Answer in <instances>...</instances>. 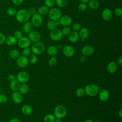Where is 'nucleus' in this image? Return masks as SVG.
I'll return each mask as SVG.
<instances>
[{"label": "nucleus", "mask_w": 122, "mask_h": 122, "mask_svg": "<svg viewBox=\"0 0 122 122\" xmlns=\"http://www.w3.org/2000/svg\"><path fill=\"white\" fill-rule=\"evenodd\" d=\"M15 17L18 21L20 23H25L28 21L30 18L28 10L26 9H20L16 12Z\"/></svg>", "instance_id": "1"}, {"label": "nucleus", "mask_w": 122, "mask_h": 122, "mask_svg": "<svg viewBox=\"0 0 122 122\" xmlns=\"http://www.w3.org/2000/svg\"><path fill=\"white\" fill-rule=\"evenodd\" d=\"M31 51L36 55H41L44 52L45 50L44 44L41 42H37L34 43L31 46Z\"/></svg>", "instance_id": "2"}, {"label": "nucleus", "mask_w": 122, "mask_h": 122, "mask_svg": "<svg viewBox=\"0 0 122 122\" xmlns=\"http://www.w3.org/2000/svg\"><path fill=\"white\" fill-rule=\"evenodd\" d=\"M85 94L89 96H94L99 92L98 87L93 84H90L87 85L84 88Z\"/></svg>", "instance_id": "3"}, {"label": "nucleus", "mask_w": 122, "mask_h": 122, "mask_svg": "<svg viewBox=\"0 0 122 122\" xmlns=\"http://www.w3.org/2000/svg\"><path fill=\"white\" fill-rule=\"evenodd\" d=\"M67 114L66 107L63 105H58L54 109V115L58 119L63 118Z\"/></svg>", "instance_id": "4"}, {"label": "nucleus", "mask_w": 122, "mask_h": 122, "mask_svg": "<svg viewBox=\"0 0 122 122\" xmlns=\"http://www.w3.org/2000/svg\"><path fill=\"white\" fill-rule=\"evenodd\" d=\"M48 16L51 20L53 21L58 20L61 16V12L59 9L53 8L49 10Z\"/></svg>", "instance_id": "5"}, {"label": "nucleus", "mask_w": 122, "mask_h": 122, "mask_svg": "<svg viewBox=\"0 0 122 122\" xmlns=\"http://www.w3.org/2000/svg\"><path fill=\"white\" fill-rule=\"evenodd\" d=\"M63 36L61 30L58 28H55L51 30L50 33L51 39L54 41H59L61 40Z\"/></svg>", "instance_id": "6"}, {"label": "nucleus", "mask_w": 122, "mask_h": 122, "mask_svg": "<svg viewBox=\"0 0 122 122\" xmlns=\"http://www.w3.org/2000/svg\"><path fill=\"white\" fill-rule=\"evenodd\" d=\"M30 79L29 74L25 71H22L19 72L17 76L16 80L20 82L21 83H26Z\"/></svg>", "instance_id": "7"}, {"label": "nucleus", "mask_w": 122, "mask_h": 122, "mask_svg": "<svg viewBox=\"0 0 122 122\" xmlns=\"http://www.w3.org/2000/svg\"><path fill=\"white\" fill-rule=\"evenodd\" d=\"M43 22V18L41 15L38 13H36L33 15L31 18V23L33 26L36 27H38L41 26Z\"/></svg>", "instance_id": "8"}, {"label": "nucleus", "mask_w": 122, "mask_h": 122, "mask_svg": "<svg viewBox=\"0 0 122 122\" xmlns=\"http://www.w3.org/2000/svg\"><path fill=\"white\" fill-rule=\"evenodd\" d=\"M28 38L30 41L35 43L39 42L40 41L41 36L38 31L35 30H32L29 33Z\"/></svg>", "instance_id": "9"}, {"label": "nucleus", "mask_w": 122, "mask_h": 122, "mask_svg": "<svg viewBox=\"0 0 122 122\" xmlns=\"http://www.w3.org/2000/svg\"><path fill=\"white\" fill-rule=\"evenodd\" d=\"M28 59L27 57L24 56L23 55L20 56L17 59L16 61V63L17 65L22 68L26 67L29 64Z\"/></svg>", "instance_id": "10"}, {"label": "nucleus", "mask_w": 122, "mask_h": 122, "mask_svg": "<svg viewBox=\"0 0 122 122\" xmlns=\"http://www.w3.org/2000/svg\"><path fill=\"white\" fill-rule=\"evenodd\" d=\"M17 43L18 46L20 48L22 49H24L26 48H28L30 46L31 41L28 38L22 37L18 40Z\"/></svg>", "instance_id": "11"}, {"label": "nucleus", "mask_w": 122, "mask_h": 122, "mask_svg": "<svg viewBox=\"0 0 122 122\" xmlns=\"http://www.w3.org/2000/svg\"><path fill=\"white\" fill-rule=\"evenodd\" d=\"M59 20L60 25L64 27H68L70 26L72 22L71 17L67 15L61 16Z\"/></svg>", "instance_id": "12"}, {"label": "nucleus", "mask_w": 122, "mask_h": 122, "mask_svg": "<svg viewBox=\"0 0 122 122\" xmlns=\"http://www.w3.org/2000/svg\"><path fill=\"white\" fill-rule=\"evenodd\" d=\"M12 101L15 103H20L23 100L22 94L18 91L14 92L11 95Z\"/></svg>", "instance_id": "13"}, {"label": "nucleus", "mask_w": 122, "mask_h": 122, "mask_svg": "<svg viewBox=\"0 0 122 122\" xmlns=\"http://www.w3.org/2000/svg\"><path fill=\"white\" fill-rule=\"evenodd\" d=\"M62 52L64 55L67 57H70L74 55L75 51L74 48L71 46L67 45L63 48Z\"/></svg>", "instance_id": "14"}, {"label": "nucleus", "mask_w": 122, "mask_h": 122, "mask_svg": "<svg viewBox=\"0 0 122 122\" xmlns=\"http://www.w3.org/2000/svg\"><path fill=\"white\" fill-rule=\"evenodd\" d=\"M94 52L93 47L90 45H87L84 46L81 50L82 55L85 56H89L91 55Z\"/></svg>", "instance_id": "15"}, {"label": "nucleus", "mask_w": 122, "mask_h": 122, "mask_svg": "<svg viewBox=\"0 0 122 122\" xmlns=\"http://www.w3.org/2000/svg\"><path fill=\"white\" fill-rule=\"evenodd\" d=\"M112 16V10L108 8L105 9L102 13V17L104 20H109L111 19Z\"/></svg>", "instance_id": "16"}, {"label": "nucleus", "mask_w": 122, "mask_h": 122, "mask_svg": "<svg viewBox=\"0 0 122 122\" xmlns=\"http://www.w3.org/2000/svg\"><path fill=\"white\" fill-rule=\"evenodd\" d=\"M110 97V93L106 89H102L101 90L99 93V97L101 101L105 102L108 100Z\"/></svg>", "instance_id": "17"}, {"label": "nucleus", "mask_w": 122, "mask_h": 122, "mask_svg": "<svg viewBox=\"0 0 122 122\" xmlns=\"http://www.w3.org/2000/svg\"><path fill=\"white\" fill-rule=\"evenodd\" d=\"M117 68V64L115 62L111 61L107 65V70L110 73H113L116 71Z\"/></svg>", "instance_id": "18"}, {"label": "nucleus", "mask_w": 122, "mask_h": 122, "mask_svg": "<svg viewBox=\"0 0 122 122\" xmlns=\"http://www.w3.org/2000/svg\"><path fill=\"white\" fill-rule=\"evenodd\" d=\"M68 36L69 41L72 43H75L77 42L80 38L79 34L78 32L74 31L71 32Z\"/></svg>", "instance_id": "19"}, {"label": "nucleus", "mask_w": 122, "mask_h": 122, "mask_svg": "<svg viewBox=\"0 0 122 122\" xmlns=\"http://www.w3.org/2000/svg\"><path fill=\"white\" fill-rule=\"evenodd\" d=\"M79 36L81 38V39L83 40H84L89 37L90 35V31L87 28H81V30H79Z\"/></svg>", "instance_id": "20"}, {"label": "nucleus", "mask_w": 122, "mask_h": 122, "mask_svg": "<svg viewBox=\"0 0 122 122\" xmlns=\"http://www.w3.org/2000/svg\"><path fill=\"white\" fill-rule=\"evenodd\" d=\"M21 112L24 115H29L32 113L33 109L31 106L28 104H26L22 107Z\"/></svg>", "instance_id": "21"}, {"label": "nucleus", "mask_w": 122, "mask_h": 122, "mask_svg": "<svg viewBox=\"0 0 122 122\" xmlns=\"http://www.w3.org/2000/svg\"><path fill=\"white\" fill-rule=\"evenodd\" d=\"M58 48L54 46H50L47 49L48 54L51 56H54L58 53Z\"/></svg>", "instance_id": "22"}, {"label": "nucleus", "mask_w": 122, "mask_h": 122, "mask_svg": "<svg viewBox=\"0 0 122 122\" xmlns=\"http://www.w3.org/2000/svg\"><path fill=\"white\" fill-rule=\"evenodd\" d=\"M5 42L8 45L12 46L15 45L17 42V40L14 37V36H9L6 38Z\"/></svg>", "instance_id": "23"}, {"label": "nucleus", "mask_w": 122, "mask_h": 122, "mask_svg": "<svg viewBox=\"0 0 122 122\" xmlns=\"http://www.w3.org/2000/svg\"><path fill=\"white\" fill-rule=\"evenodd\" d=\"M33 26L31 22L28 21L25 22V23H24L23 26V29L24 32L26 33H29L32 30Z\"/></svg>", "instance_id": "24"}, {"label": "nucleus", "mask_w": 122, "mask_h": 122, "mask_svg": "<svg viewBox=\"0 0 122 122\" xmlns=\"http://www.w3.org/2000/svg\"><path fill=\"white\" fill-rule=\"evenodd\" d=\"M20 86V83L17 80H15L11 82H10V89L13 92L18 91Z\"/></svg>", "instance_id": "25"}, {"label": "nucleus", "mask_w": 122, "mask_h": 122, "mask_svg": "<svg viewBox=\"0 0 122 122\" xmlns=\"http://www.w3.org/2000/svg\"><path fill=\"white\" fill-rule=\"evenodd\" d=\"M88 3L89 8L92 10H96L98 9L100 5L99 1L97 0H90Z\"/></svg>", "instance_id": "26"}, {"label": "nucleus", "mask_w": 122, "mask_h": 122, "mask_svg": "<svg viewBox=\"0 0 122 122\" xmlns=\"http://www.w3.org/2000/svg\"><path fill=\"white\" fill-rule=\"evenodd\" d=\"M29 90V87L27 84L26 83H22L21 85L20 84V86L19 88V91L20 93H21L22 94H24L26 93Z\"/></svg>", "instance_id": "27"}, {"label": "nucleus", "mask_w": 122, "mask_h": 122, "mask_svg": "<svg viewBox=\"0 0 122 122\" xmlns=\"http://www.w3.org/2000/svg\"><path fill=\"white\" fill-rule=\"evenodd\" d=\"M49 11V8L46 6H42L40 7L37 10L38 13L41 15H45L48 13Z\"/></svg>", "instance_id": "28"}, {"label": "nucleus", "mask_w": 122, "mask_h": 122, "mask_svg": "<svg viewBox=\"0 0 122 122\" xmlns=\"http://www.w3.org/2000/svg\"><path fill=\"white\" fill-rule=\"evenodd\" d=\"M9 55L11 59H17L20 56V53L18 51L16 50H13L10 52Z\"/></svg>", "instance_id": "29"}, {"label": "nucleus", "mask_w": 122, "mask_h": 122, "mask_svg": "<svg viewBox=\"0 0 122 122\" xmlns=\"http://www.w3.org/2000/svg\"><path fill=\"white\" fill-rule=\"evenodd\" d=\"M55 3L61 8L66 7L68 3V0H55Z\"/></svg>", "instance_id": "30"}, {"label": "nucleus", "mask_w": 122, "mask_h": 122, "mask_svg": "<svg viewBox=\"0 0 122 122\" xmlns=\"http://www.w3.org/2000/svg\"><path fill=\"white\" fill-rule=\"evenodd\" d=\"M55 116L52 114H48L44 117V122H53L55 119Z\"/></svg>", "instance_id": "31"}, {"label": "nucleus", "mask_w": 122, "mask_h": 122, "mask_svg": "<svg viewBox=\"0 0 122 122\" xmlns=\"http://www.w3.org/2000/svg\"><path fill=\"white\" fill-rule=\"evenodd\" d=\"M29 56V57L28 61H29V62H30V63L35 64L37 62L38 58L35 54L32 53L30 54Z\"/></svg>", "instance_id": "32"}, {"label": "nucleus", "mask_w": 122, "mask_h": 122, "mask_svg": "<svg viewBox=\"0 0 122 122\" xmlns=\"http://www.w3.org/2000/svg\"><path fill=\"white\" fill-rule=\"evenodd\" d=\"M57 63V60L54 56H52L48 61V64L51 67H54Z\"/></svg>", "instance_id": "33"}, {"label": "nucleus", "mask_w": 122, "mask_h": 122, "mask_svg": "<svg viewBox=\"0 0 122 122\" xmlns=\"http://www.w3.org/2000/svg\"><path fill=\"white\" fill-rule=\"evenodd\" d=\"M47 28L50 30H51L56 28V25H55L54 21L52 20H49L47 23Z\"/></svg>", "instance_id": "34"}, {"label": "nucleus", "mask_w": 122, "mask_h": 122, "mask_svg": "<svg viewBox=\"0 0 122 122\" xmlns=\"http://www.w3.org/2000/svg\"><path fill=\"white\" fill-rule=\"evenodd\" d=\"M55 4V0H45L44 4L45 6L48 8L53 7Z\"/></svg>", "instance_id": "35"}, {"label": "nucleus", "mask_w": 122, "mask_h": 122, "mask_svg": "<svg viewBox=\"0 0 122 122\" xmlns=\"http://www.w3.org/2000/svg\"><path fill=\"white\" fill-rule=\"evenodd\" d=\"M85 94L84 90L83 88H78L75 91V94L78 97H81L83 96Z\"/></svg>", "instance_id": "36"}, {"label": "nucleus", "mask_w": 122, "mask_h": 122, "mask_svg": "<svg viewBox=\"0 0 122 122\" xmlns=\"http://www.w3.org/2000/svg\"><path fill=\"white\" fill-rule=\"evenodd\" d=\"M62 34L63 35L65 36H68L70 33L71 32V29L68 27H64L61 30Z\"/></svg>", "instance_id": "37"}, {"label": "nucleus", "mask_w": 122, "mask_h": 122, "mask_svg": "<svg viewBox=\"0 0 122 122\" xmlns=\"http://www.w3.org/2000/svg\"><path fill=\"white\" fill-rule=\"evenodd\" d=\"M31 52H32V51H31V49L28 47V48L23 49V50L22 51V55L27 57V56H29L30 54H31Z\"/></svg>", "instance_id": "38"}, {"label": "nucleus", "mask_w": 122, "mask_h": 122, "mask_svg": "<svg viewBox=\"0 0 122 122\" xmlns=\"http://www.w3.org/2000/svg\"><path fill=\"white\" fill-rule=\"evenodd\" d=\"M16 12H17L16 10L14 8L12 7L9 8L7 10V14H8V15L10 16H13L14 15H15Z\"/></svg>", "instance_id": "39"}, {"label": "nucleus", "mask_w": 122, "mask_h": 122, "mask_svg": "<svg viewBox=\"0 0 122 122\" xmlns=\"http://www.w3.org/2000/svg\"><path fill=\"white\" fill-rule=\"evenodd\" d=\"M8 101L7 96L3 93H0V103H5Z\"/></svg>", "instance_id": "40"}, {"label": "nucleus", "mask_w": 122, "mask_h": 122, "mask_svg": "<svg viewBox=\"0 0 122 122\" xmlns=\"http://www.w3.org/2000/svg\"><path fill=\"white\" fill-rule=\"evenodd\" d=\"M81 29V25L80 23L77 22L73 24L72 26V29L73 31L78 32V31H79Z\"/></svg>", "instance_id": "41"}, {"label": "nucleus", "mask_w": 122, "mask_h": 122, "mask_svg": "<svg viewBox=\"0 0 122 122\" xmlns=\"http://www.w3.org/2000/svg\"><path fill=\"white\" fill-rule=\"evenodd\" d=\"M14 37L17 40H19L22 37V33L20 30H16L14 33Z\"/></svg>", "instance_id": "42"}, {"label": "nucleus", "mask_w": 122, "mask_h": 122, "mask_svg": "<svg viewBox=\"0 0 122 122\" xmlns=\"http://www.w3.org/2000/svg\"><path fill=\"white\" fill-rule=\"evenodd\" d=\"M87 9V6L86 4L83 3H81L79 6H78V9L80 11L83 12L86 10Z\"/></svg>", "instance_id": "43"}, {"label": "nucleus", "mask_w": 122, "mask_h": 122, "mask_svg": "<svg viewBox=\"0 0 122 122\" xmlns=\"http://www.w3.org/2000/svg\"><path fill=\"white\" fill-rule=\"evenodd\" d=\"M114 13L118 17H122V9L120 7L116 8L114 10Z\"/></svg>", "instance_id": "44"}, {"label": "nucleus", "mask_w": 122, "mask_h": 122, "mask_svg": "<svg viewBox=\"0 0 122 122\" xmlns=\"http://www.w3.org/2000/svg\"><path fill=\"white\" fill-rule=\"evenodd\" d=\"M7 80L10 81V82H11L15 80H16V77L12 74H9L8 76H7Z\"/></svg>", "instance_id": "45"}, {"label": "nucleus", "mask_w": 122, "mask_h": 122, "mask_svg": "<svg viewBox=\"0 0 122 122\" xmlns=\"http://www.w3.org/2000/svg\"><path fill=\"white\" fill-rule=\"evenodd\" d=\"M28 11L29 13V14L30 15L33 16V15H34L35 14H36V10H35V9H34L33 7H30L28 10Z\"/></svg>", "instance_id": "46"}, {"label": "nucleus", "mask_w": 122, "mask_h": 122, "mask_svg": "<svg viewBox=\"0 0 122 122\" xmlns=\"http://www.w3.org/2000/svg\"><path fill=\"white\" fill-rule=\"evenodd\" d=\"M6 39L5 36L2 33L0 32V45L5 42Z\"/></svg>", "instance_id": "47"}, {"label": "nucleus", "mask_w": 122, "mask_h": 122, "mask_svg": "<svg viewBox=\"0 0 122 122\" xmlns=\"http://www.w3.org/2000/svg\"><path fill=\"white\" fill-rule=\"evenodd\" d=\"M13 3L16 5H19L22 4V3L23 1V0H12Z\"/></svg>", "instance_id": "48"}, {"label": "nucleus", "mask_w": 122, "mask_h": 122, "mask_svg": "<svg viewBox=\"0 0 122 122\" xmlns=\"http://www.w3.org/2000/svg\"><path fill=\"white\" fill-rule=\"evenodd\" d=\"M117 62L120 66L122 65V56L120 55L117 59Z\"/></svg>", "instance_id": "49"}, {"label": "nucleus", "mask_w": 122, "mask_h": 122, "mask_svg": "<svg viewBox=\"0 0 122 122\" xmlns=\"http://www.w3.org/2000/svg\"><path fill=\"white\" fill-rule=\"evenodd\" d=\"M9 122H21V121L18 119V118H12L11 119Z\"/></svg>", "instance_id": "50"}, {"label": "nucleus", "mask_w": 122, "mask_h": 122, "mask_svg": "<svg viewBox=\"0 0 122 122\" xmlns=\"http://www.w3.org/2000/svg\"><path fill=\"white\" fill-rule=\"evenodd\" d=\"M86 60V56H85L84 55H82L81 56V57L80 58V60L81 62H84V61H85Z\"/></svg>", "instance_id": "51"}, {"label": "nucleus", "mask_w": 122, "mask_h": 122, "mask_svg": "<svg viewBox=\"0 0 122 122\" xmlns=\"http://www.w3.org/2000/svg\"><path fill=\"white\" fill-rule=\"evenodd\" d=\"M118 114V116H119V117L122 118V109H120V110L119 111Z\"/></svg>", "instance_id": "52"}, {"label": "nucleus", "mask_w": 122, "mask_h": 122, "mask_svg": "<svg viewBox=\"0 0 122 122\" xmlns=\"http://www.w3.org/2000/svg\"><path fill=\"white\" fill-rule=\"evenodd\" d=\"M90 0H80V1L81 2V3H84V4L88 3V2Z\"/></svg>", "instance_id": "53"}, {"label": "nucleus", "mask_w": 122, "mask_h": 122, "mask_svg": "<svg viewBox=\"0 0 122 122\" xmlns=\"http://www.w3.org/2000/svg\"><path fill=\"white\" fill-rule=\"evenodd\" d=\"M54 22H55L56 27H57V26H59L60 25H61L59 20H56V21H54Z\"/></svg>", "instance_id": "54"}, {"label": "nucleus", "mask_w": 122, "mask_h": 122, "mask_svg": "<svg viewBox=\"0 0 122 122\" xmlns=\"http://www.w3.org/2000/svg\"><path fill=\"white\" fill-rule=\"evenodd\" d=\"M53 122H61V120L60 119H58V118H55V120Z\"/></svg>", "instance_id": "55"}, {"label": "nucleus", "mask_w": 122, "mask_h": 122, "mask_svg": "<svg viewBox=\"0 0 122 122\" xmlns=\"http://www.w3.org/2000/svg\"><path fill=\"white\" fill-rule=\"evenodd\" d=\"M84 122H93V121H92V120L89 119V120H85Z\"/></svg>", "instance_id": "56"}, {"label": "nucleus", "mask_w": 122, "mask_h": 122, "mask_svg": "<svg viewBox=\"0 0 122 122\" xmlns=\"http://www.w3.org/2000/svg\"><path fill=\"white\" fill-rule=\"evenodd\" d=\"M100 122V121H99L96 120V121H94V122Z\"/></svg>", "instance_id": "57"}]
</instances>
